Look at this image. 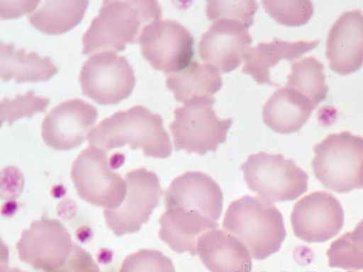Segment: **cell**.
Masks as SVG:
<instances>
[{
	"mask_svg": "<svg viewBox=\"0 0 363 272\" xmlns=\"http://www.w3.org/2000/svg\"><path fill=\"white\" fill-rule=\"evenodd\" d=\"M90 147L110 151L129 147L142 149L145 157L167 158L172 154L169 135L163 119L142 106L113 113L94 129L89 137Z\"/></svg>",
	"mask_w": 363,
	"mask_h": 272,
	"instance_id": "1",
	"label": "cell"
},
{
	"mask_svg": "<svg viewBox=\"0 0 363 272\" xmlns=\"http://www.w3.org/2000/svg\"><path fill=\"white\" fill-rule=\"evenodd\" d=\"M161 17L157 1L106 0L84 35L82 53L124 51L126 44L139 40L143 26Z\"/></svg>",
	"mask_w": 363,
	"mask_h": 272,
	"instance_id": "2",
	"label": "cell"
},
{
	"mask_svg": "<svg viewBox=\"0 0 363 272\" xmlns=\"http://www.w3.org/2000/svg\"><path fill=\"white\" fill-rule=\"evenodd\" d=\"M223 227L236 236L257 261L277 254L286 238L280 210L261 197L245 196L230 204Z\"/></svg>",
	"mask_w": 363,
	"mask_h": 272,
	"instance_id": "3",
	"label": "cell"
},
{
	"mask_svg": "<svg viewBox=\"0 0 363 272\" xmlns=\"http://www.w3.org/2000/svg\"><path fill=\"white\" fill-rule=\"evenodd\" d=\"M313 169L327 189L338 193L363 188V138L342 132L332 134L313 149Z\"/></svg>",
	"mask_w": 363,
	"mask_h": 272,
	"instance_id": "4",
	"label": "cell"
},
{
	"mask_svg": "<svg viewBox=\"0 0 363 272\" xmlns=\"http://www.w3.org/2000/svg\"><path fill=\"white\" fill-rule=\"evenodd\" d=\"M215 103L213 97H199L174 110L170 130L177 151L203 155L226 141L233 119H220L213 108Z\"/></svg>",
	"mask_w": 363,
	"mask_h": 272,
	"instance_id": "5",
	"label": "cell"
},
{
	"mask_svg": "<svg viewBox=\"0 0 363 272\" xmlns=\"http://www.w3.org/2000/svg\"><path fill=\"white\" fill-rule=\"evenodd\" d=\"M241 169L250 189L271 203L296 200L308 190V174L281 154L250 155Z\"/></svg>",
	"mask_w": 363,
	"mask_h": 272,
	"instance_id": "6",
	"label": "cell"
},
{
	"mask_svg": "<svg viewBox=\"0 0 363 272\" xmlns=\"http://www.w3.org/2000/svg\"><path fill=\"white\" fill-rule=\"evenodd\" d=\"M112 167L116 168L102 149L90 147L81 152L71 170V178L81 198L105 209L118 208L128 186Z\"/></svg>",
	"mask_w": 363,
	"mask_h": 272,
	"instance_id": "7",
	"label": "cell"
},
{
	"mask_svg": "<svg viewBox=\"0 0 363 272\" xmlns=\"http://www.w3.org/2000/svg\"><path fill=\"white\" fill-rule=\"evenodd\" d=\"M79 81L84 95L102 106L116 105L128 98L135 86L128 60L110 51L90 57L83 64Z\"/></svg>",
	"mask_w": 363,
	"mask_h": 272,
	"instance_id": "8",
	"label": "cell"
},
{
	"mask_svg": "<svg viewBox=\"0 0 363 272\" xmlns=\"http://www.w3.org/2000/svg\"><path fill=\"white\" fill-rule=\"evenodd\" d=\"M138 42L145 60L165 74L179 73L192 63L193 35L177 21L159 19L145 26Z\"/></svg>",
	"mask_w": 363,
	"mask_h": 272,
	"instance_id": "9",
	"label": "cell"
},
{
	"mask_svg": "<svg viewBox=\"0 0 363 272\" xmlns=\"http://www.w3.org/2000/svg\"><path fill=\"white\" fill-rule=\"evenodd\" d=\"M125 181L128 192L121 205L116 209L104 210L106 225L116 236L140 231L142 225L149 221L157 208L162 196L157 174L145 168L129 171Z\"/></svg>",
	"mask_w": 363,
	"mask_h": 272,
	"instance_id": "10",
	"label": "cell"
},
{
	"mask_svg": "<svg viewBox=\"0 0 363 272\" xmlns=\"http://www.w3.org/2000/svg\"><path fill=\"white\" fill-rule=\"evenodd\" d=\"M74 246L62 223L45 217L22 232L17 249L19 260L35 270L57 272L69 260Z\"/></svg>",
	"mask_w": 363,
	"mask_h": 272,
	"instance_id": "11",
	"label": "cell"
},
{
	"mask_svg": "<svg viewBox=\"0 0 363 272\" xmlns=\"http://www.w3.org/2000/svg\"><path fill=\"white\" fill-rule=\"evenodd\" d=\"M291 222L298 238L307 244H320L338 234L345 225V212L333 194L315 192L295 203Z\"/></svg>",
	"mask_w": 363,
	"mask_h": 272,
	"instance_id": "12",
	"label": "cell"
},
{
	"mask_svg": "<svg viewBox=\"0 0 363 272\" xmlns=\"http://www.w3.org/2000/svg\"><path fill=\"white\" fill-rule=\"evenodd\" d=\"M97 116V110L90 103L80 99L68 100L45 115L42 137L55 150H72L82 145L91 135Z\"/></svg>",
	"mask_w": 363,
	"mask_h": 272,
	"instance_id": "13",
	"label": "cell"
},
{
	"mask_svg": "<svg viewBox=\"0 0 363 272\" xmlns=\"http://www.w3.org/2000/svg\"><path fill=\"white\" fill-rule=\"evenodd\" d=\"M252 43L248 28L241 22L219 19L202 35L199 55L219 72L226 74L241 64Z\"/></svg>",
	"mask_w": 363,
	"mask_h": 272,
	"instance_id": "14",
	"label": "cell"
},
{
	"mask_svg": "<svg viewBox=\"0 0 363 272\" xmlns=\"http://www.w3.org/2000/svg\"><path fill=\"white\" fill-rule=\"evenodd\" d=\"M167 209L196 212L218 222L223 212L221 188L202 171H186L172 181L164 193Z\"/></svg>",
	"mask_w": 363,
	"mask_h": 272,
	"instance_id": "15",
	"label": "cell"
},
{
	"mask_svg": "<svg viewBox=\"0 0 363 272\" xmlns=\"http://www.w3.org/2000/svg\"><path fill=\"white\" fill-rule=\"evenodd\" d=\"M330 69L342 76L355 73L363 64V14L343 13L330 28L326 42Z\"/></svg>",
	"mask_w": 363,
	"mask_h": 272,
	"instance_id": "16",
	"label": "cell"
},
{
	"mask_svg": "<svg viewBox=\"0 0 363 272\" xmlns=\"http://www.w3.org/2000/svg\"><path fill=\"white\" fill-rule=\"evenodd\" d=\"M197 254L211 272H251L252 255L236 236L212 230L199 239Z\"/></svg>",
	"mask_w": 363,
	"mask_h": 272,
	"instance_id": "17",
	"label": "cell"
},
{
	"mask_svg": "<svg viewBox=\"0 0 363 272\" xmlns=\"http://www.w3.org/2000/svg\"><path fill=\"white\" fill-rule=\"evenodd\" d=\"M159 238L177 254H197L199 239L204 233L216 230L219 223L199 212L167 209L160 219Z\"/></svg>",
	"mask_w": 363,
	"mask_h": 272,
	"instance_id": "18",
	"label": "cell"
},
{
	"mask_svg": "<svg viewBox=\"0 0 363 272\" xmlns=\"http://www.w3.org/2000/svg\"><path fill=\"white\" fill-rule=\"evenodd\" d=\"M315 108L308 97L290 87L274 93L262 109V119L272 130L290 135L300 130Z\"/></svg>",
	"mask_w": 363,
	"mask_h": 272,
	"instance_id": "19",
	"label": "cell"
},
{
	"mask_svg": "<svg viewBox=\"0 0 363 272\" xmlns=\"http://www.w3.org/2000/svg\"><path fill=\"white\" fill-rule=\"evenodd\" d=\"M319 40L288 42L274 38L250 48L245 57L242 73L250 74L260 85L278 86L271 80L270 70L281 60L294 61L312 51Z\"/></svg>",
	"mask_w": 363,
	"mask_h": 272,
	"instance_id": "20",
	"label": "cell"
},
{
	"mask_svg": "<svg viewBox=\"0 0 363 272\" xmlns=\"http://www.w3.org/2000/svg\"><path fill=\"white\" fill-rule=\"evenodd\" d=\"M58 72L50 57H40L35 52L27 53L11 44L0 45V76L4 82H40L52 79Z\"/></svg>",
	"mask_w": 363,
	"mask_h": 272,
	"instance_id": "21",
	"label": "cell"
},
{
	"mask_svg": "<svg viewBox=\"0 0 363 272\" xmlns=\"http://www.w3.org/2000/svg\"><path fill=\"white\" fill-rule=\"evenodd\" d=\"M167 86L174 93L177 101L186 105L199 97L213 98L222 89L223 80L219 71L212 64L192 61L186 69L170 74Z\"/></svg>",
	"mask_w": 363,
	"mask_h": 272,
	"instance_id": "22",
	"label": "cell"
},
{
	"mask_svg": "<svg viewBox=\"0 0 363 272\" xmlns=\"http://www.w3.org/2000/svg\"><path fill=\"white\" fill-rule=\"evenodd\" d=\"M89 1H45L28 16L33 27L48 35H60L79 25L85 16Z\"/></svg>",
	"mask_w": 363,
	"mask_h": 272,
	"instance_id": "23",
	"label": "cell"
},
{
	"mask_svg": "<svg viewBox=\"0 0 363 272\" xmlns=\"http://www.w3.org/2000/svg\"><path fill=\"white\" fill-rule=\"evenodd\" d=\"M323 69V64L312 57L297 61L288 76L287 87L303 94L316 108L325 100L329 91Z\"/></svg>",
	"mask_w": 363,
	"mask_h": 272,
	"instance_id": "24",
	"label": "cell"
},
{
	"mask_svg": "<svg viewBox=\"0 0 363 272\" xmlns=\"http://www.w3.org/2000/svg\"><path fill=\"white\" fill-rule=\"evenodd\" d=\"M327 256L330 267L345 271L363 270V220L352 232L333 242Z\"/></svg>",
	"mask_w": 363,
	"mask_h": 272,
	"instance_id": "25",
	"label": "cell"
},
{
	"mask_svg": "<svg viewBox=\"0 0 363 272\" xmlns=\"http://www.w3.org/2000/svg\"><path fill=\"white\" fill-rule=\"evenodd\" d=\"M265 11L279 24L287 27H300L306 25L313 15V5L307 0L297 1H262Z\"/></svg>",
	"mask_w": 363,
	"mask_h": 272,
	"instance_id": "26",
	"label": "cell"
},
{
	"mask_svg": "<svg viewBox=\"0 0 363 272\" xmlns=\"http://www.w3.org/2000/svg\"><path fill=\"white\" fill-rule=\"evenodd\" d=\"M50 103V100L45 97L35 96L33 91L18 95L13 99L4 98L0 103L1 124L8 122L12 125L17 120L30 118L35 113L44 112Z\"/></svg>",
	"mask_w": 363,
	"mask_h": 272,
	"instance_id": "27",
	"label": "cell"
},
{
	"mask_svg": "<svg viewBox=\"0 0 363 272\" xmlns=\"http://www.w3.org/2000/svg\"><path fill=\"white\" fill-rule=\"evenodd\" d=\"M257 3L254 1H207L206 15L212 21L219 19H232L241 22L246 28L254 24V15L257 11Z\"/></svg>",
	"mask_w": 363,
	"mask_h": 272,
	"instance_id": "28",
	"label": "cell"
},
{
	"mask_svg": "<svg viewBox=\"0 0 363 272\" xmlns=\"http://www.w3.org/2000/svg\"><path fill=\"white\" fill-rule=\"evenodd\" d=\"M119 272H176L173 261L162 252L141 249L125 258Z\"/></svg>",
	"mask_w": 363,
	"mask_h": 272,
	"instance_id": "29",
	"label": "cell"
},
{
	"mask_svg": "<svg viewBox=\"0 0 363 272\" xmlns=\"http://www.w3.org/2000/svg\"><path fill=\"white\" fill-rule=\"evenodd\" d=\"M57 272H100V268L92 256L76 244L69 260Z\"/></svg>",
	"mask_w": 363,
	"mask_h": 272,
	"instance_id": "30",
	"label": "cell"
},
{
	"mask_svg": "<svg viewBox=\"0 0 363 272\" xmlns=\"http://www.w3.org/2000/svg\"><path fill=\"white\" fill-rule=\"evenodd\" d=\"M1 272H26L19 270L18 268L1 267Z\"/></svg>",
	"mask_w": 363,
	"mask_h": 272,
	"instance_id": "31",
	"label": "cell"
}]
</instances>
